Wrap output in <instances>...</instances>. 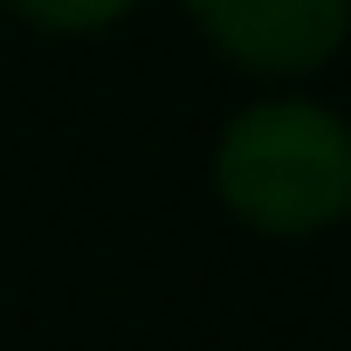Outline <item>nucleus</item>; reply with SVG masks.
I'll return each instance as SVG.
<instances>
[{
	"label": "nucleus",
	"instance_id": "1",
	"mask_svg": "<svg viewBox=\"0 0 351 351\" xmlns=\"http://www.w3.org/2000/svg\"><path fill=\"white\" fill-rule=\"evenodd\" d=\"M214 193L255 234H276V241L324 234L351 207V138L310 97L255 104L221 131Z\"/></svg>",
	"mask_w": 351,
	"mask_h": 351
},
{
	"label": "nucleus",
	"instance_id": "2",
	"mask_svg": "<svg viewBox=\"0 0 351 351\" xmlns=\"http://www.w3.org/2000/svg\"><path fill=\"white\" fill-rule=\"evenodd\" d=\"M186 14L255 76H310L344 42V0H186Z\"/></svg>",
	"mask_w": 351,
	"mask_h": 351
},
{
	"label": "nucleus",
	"instance_id": "3",
	"mask_svg": "<svg viewBox=\"0 0 351 351\" xmlns=\"http://www.w3.org/2000/svg\"><path fill=\"white\" fill-rule=\"evenodd\" d=\"M8 8H14L21 21L49 28V35H97V28L124 21L138 0H8Z\"/></svg>",
	"mask_w": 351,
	"mask_h": 351
}]
</instances>
